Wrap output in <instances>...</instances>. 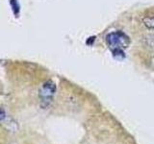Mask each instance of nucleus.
<instances>
[{
    "label": "nucleus",
    "instance_id": "1",
    "mask_svg": "<svg viewBox=\"0 0 154 144\" xmlns=\"http://www.w3.org/2000/svg\"><path fill=\"white\" fill-rule=\"evenodd\" d=\"M106 42L109 48L112 50L113 56L118 60L124 59L123 50L126 49L130 44L129 37L122 31H115L109 33L106 36Z\"/></svg>",
    "mask_w": 154,
    "mask_h": 144
},
{
    "label": "nucleus",
    "instance_id": "3",
    "mask_svg": "<svg viewBox=\"0 0 154 144\" xmlns=\"http://www.w3.org/2000/svg\"><path fill=\"white\" fill-rule=\"evenodd\" d=\"M143 24L147 29L150 30H154V16H147L143 18Z\"/></svg>",
    "mask_w": 154,
    "mask_h": 144
},
{
    "label": "nucleus",
    "instance_id": "5",
    "mask_svg": "<svg viewBox=\"0 0 154 144\" xmlns=\"http://www.w3.org/2000/svg\"><path fill=\"white\" fill-rule=\"evenodd\" d=\"M151 65H152V67L154 68V57L151 59Z\"/></svg>",
    "mask_w": 154,
    "mask_h": 144
},
{
    "label": "nucleus",
    "instance_id": "2",
    "mask_svg": "<svg viewBox=\"0 0 154 144\" xmlns=\"http://www.w3.org/2000/svg\"><path fill=\"white\" fill-rule=\"evenodd\" d=\"M56 92V85L52 81H46L42 84L40 89V97L42 103L45 105H49Z\"/></svg>",
    "mask_w": 154,
    "mask_h": 144
},
{
    "label": "nucleus",
    "instance_id": "4",
    "mask_svg": "<svg viewBox=\"0 0 154 144\" xmlns=\"http://www.w3.org/2000/svg\"><path fill=\"white\" fill-rule=\"evenodd\" d=\"M11 5L13 7V11H14V16H17L18 11H19V7H18L17 1V0H11Z\"/></svg>",
    "mask_w": 154,
    "mask_h": 144
}]
</instances>
